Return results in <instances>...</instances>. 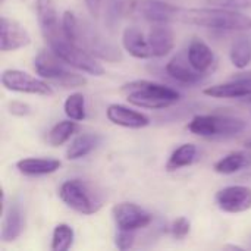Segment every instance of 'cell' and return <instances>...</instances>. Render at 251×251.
<instances>
[{
  "instance_id": "8fae6325",
  "label": "cell",
  "mask_w": 251,
  "mask_h": 251,
  "mask_svg": "<svg viewBox=\"0 0 251 251\" xmlns=\"http://www.w3.org/2000/svg\"><path fill=\"white\" fill-rule=\"evenodd\" d=\"M218 207L225 213H243L251 209V188L244 185H231L218 191Z\"/></svg>"
},
{
  "instance_id": "836d02e7",
  "label": "cell",
  "mask_w": 251,
  "mask_h": 251,
  "mask_svg": "<svg viewBox=\"0 0 251 251\" xmlns=\"http://www.w3.org/2000/svg\"><path fill=\"white\" fill-rule=\"evenodd\" d=\"M246 147H247V149H251V140L246 141Z\"/></svg>"
},
{
  "instance_id": "1f68e13d",
  "label": "cell",
  "mask_w": 251,
  "mask_h": 251,
  "mask_svg": "<svg viewBox=\"0 0 251 251\" xmlns=\"http://www.w3.org/2000/svg\"><path fill=\"white\" fill-rule=\"evenodd\" d=\"M9 112L15 116H26L31 113V107L22 101H12L9 103Z\"/></svg>"
},
{
  "instance_id": "8992f818",
  "label": "cell",
  "mask_w": 251,
  "mask_h": 251,
  "mask_svg": "<svg viewBox=\"0 0 251 251\" xmlns=\"http://www.w3.org/2000/svg\"><path fill=\"white\" fill-rule=\"evenodd\" d=\"M74 43H76L84 50H87L90 54H93L94 57H99L101 60H107V62L122 60V51L119 50L118 46H115L107 38H104L90 24L79 21V19H78Z\"/></svg>"
},
{
  "instance_id": "3957f363",
  "label": "cell",
  "mask_w": 251,
  "mask_h": 251,
  "mask_svg": "<svg viewBox=\"0 0 251 251\" xmlns=\"http://www.w3.org/2000/svg\"><path fill=\"white\" fill-rule=\"evenodd\" d=\"M34 69L41 78L59 84L63 88H76L87 84V78L68 71L65 68V62L57 57L53 50L40 51L34 59Z\"/></svg>"
},
{
  "instance_id": "7402d4cb",
  "label": "cell",
  "mask_w": 251,
  "mask_h": 251,
  "mask_svg": "<svg viewBox=\"0 0 251 251\" xmlns=\"http://www.w3.org/2000/svg\"><path fill=\"white\" fill-rule=\"evenodd\" d=\"M251 168V153L250 151H232L222 159H219L213 169L222 175H232L243 169Z\"/></svg>"
},
{
  "instance_id": "ac0fdd59",
  "label": "cell",
  "mask_w": 251,
  "mask_h": 251,
  "mask_svg": "<svg viewBox=\"0 0 251 251\" xmlns=\"http://www.w3.org/2000/svg\"><path fill=\"white\" fill-rule=\"evenodd\" d=\"M24 231V213L18 200H13L7 209H3L1 240L4 243L15 241Z\"/></svg>"
},
{
  "instance_id": "f546056e",
  "label": "cell",
  "mask_w": 251,
  "mask_h": 251,
  "mask_svg": "<svg viewBox=\"0 0 251 251\" xmlns=\"http://www.w3.org/2000/svg\"><path fill=\"white\" fill-rule=\"evenodd\" d=\"M135 243V232L134 231H122L119 229V234L115 238V244L119 250H128Z\"/></svg>"
},
{
  "instance_id": "d4e9b609",
  "label": "cell",
  "mask_w": 251,
  "mask_h": 251,
  "mask_svg": "<svg viewBox=\"0 0 251 251\" xmlns=\"http://www.w3.org/2000/svg\"><path fill=\"white\" fill-rule=\"evenodd\" d=\"M229 59L238 69H244L251 62V40L247 37L237 38L229 50Z\"/></svg>"
},
{
  "instance_id": "cb8c5ba5",
  "label": "cell",
  "mask_w": 251,
  "mask_h": 251,
  "mask_svg": "<svg viewBox=\"0 0 251 251\" xmlns=\"http://www.w3.org/2000/svg\"><path fill=\"white\" fill-rule=\"evenodd\" d=\"M196 156H197V147L194 144H182L171 154L166 163V171L174 172L181 168L190 166L196 160Z\"/></svg>"
},
{
  "instance_id": "6da1fadb",
  "label": "cell",
  "mask_w": 251,
  "mask_h": 251,
  "mask_svg": "<svg viewBox=\"0 0 251 251\" xmlns=\"http://www.w3.org/2000/svg\"><path fill=\"white\" fill-rule=\"evenodd\" d=\"M176 22L199 25L221 31H246L251 29V16H247L237 9L229 7H179Z\"/></svg>"
},
{
  "instance_id": "9a60e30c",
  "label": "cell",
  "mask_w": 251,
  "mask_h": 251,
  "mask_svg": "<svg viewBox=\"0 0 251 251\" xmlns=\"http://www.w3.org/2000/svg\"><path fill=\"white\" fill-rule=\"evenodd\" d=\"M107 119L119 126L131 128V129H141L146 128L150 124L149 116H146L141 112L132 110L122 104H110L106 110Z\"/></svg>"
},
{
  "instance_id": "e0dca14e",
  "label": "cell",
  "mask_w": 251,
  "mask_h": 251,
  "mask_svg": "<svg viewBox=\"0 0 251 251\" xmlns=\"http://www.w3.org/2000/svg\"><path fill=\"white\" fill-rule=\"evenodd\" d=\"M190 63L201 74H209L216 66V56L213 50L200 38H194L187 50Z\"/></svg>"
},
{
  "instance_id": "9c48e42d",
  "label": "cell",
  "mask_w": 251,
  "mask_h": 251,
  "mask_svg": "<svg viewBox=\"0 0 251 251\" xmlns=\"http://www.w3.org/2000/svg\"><path fill=\"white\" fill-rule=\"evenodd\" d=\"M1 84L6 90L15 93H25V94H35V96H51V87L24 71L19 69H6L1 74Z\"/></svg>"
},
{
  "instance_id": "d6986e66",
  "label": "cell",
  "mask_w": 251,
  "mask_h": 251,
  "mask_svg": "<svg viewBox=\"0 0 251 251\" xmlns=\"http://www.w3.org/2000/svg\"><path fill=\"white\" fill-rule=\"evenodd\" d=\"M147 38H149L153 57H163L169 51H172V49L175 47L174 31L165 24H156L150 29Z\"/></svg>"
},
{
  "instance_id": "603a6c76",
  "label": "cell",
  "mask_w": 251,
  "mask_h": 251,
  "mask_svg": "<svg viewBox=\"0 0 251 251\" xmlns=\"http://www.w3.org/2000/svg\"><path fill=\"white\" fill-rule=\"evenodd\" d=\"M99 141H100V138L93 134H82V135L76 137L66 150V159L78 160V159L90 154L97 147Z\"/></svg>"
},
{
  "instance_id": "ffe728a7",
  "label": "cell",
  "mask_w": 251,
  "mask_h": 251,
  "mask_svg": "<svg viewBox=\"0 0 251 251\" xmlns=\"http://www.w3.org/2000/svg\"><path fill=\"white\" fill-rule=\"evenodd\" d=\"M122 44H124V49L131 56H134L137 59L153 57L151 49L149 44V38L143 34V31H140L135 26L125 28V31L122 34Z\"/></svg>"
},
{
  "instance_id": "ba28073f",
  "label": "cell",
  "mask_w": 251,
  "mask_h": 251,
  "mask_svg": "<svg viewBox=\"0 0 251 251\" xmlns=\"http://www.w3.org/2000/svg\"><path fill=\"white\" fill-rule=\"evenodd\" d=\"M178 9L179 6L162 0H128L122 3V12L125 15L138 16L154 24L176 22Z\"/></svg>"
},
{
  "instance_id": "5bb4252c",
  "label": "cell",
  "mask_w": 251,
  "mask_h": 251,
  "mask_svg": "<svg viewBox=\"0 0 251 251\" xmlns=\"http://www.w3.org/2000/svg\"><path fill=\"white\" fill-rule=\"evenodd\" d=\"M0 31H1V37H0L1 51H15L18 49L26 47L31 43V37L28 31L18 21L1 16Z\"/></svg>"
},
{
  "instance_id": "7a4b0ae2",
  "label": "cell",
  "mask_w": 251,
  "mask_h": 251,
  "mask_svg": "<svg viewBox=\"0 0 251 251\" xmlns=\"http://www.w3.org/2000/svg\"><path fill=\"white\" fill-rule=\"evenodd\" d=\"M121 93L126 100L144 109H165L179 101L181 96L176 90L147 79H138L122 85Z\"/></svg>"
},
{
  "instance_id": "4dcf8cb0",
  "label": "cell",
  "mask_w": 251,
  "mask_h": 251,
  "mask_svg": "<svg viewBox=\"0 0 251 251\" xmlns=\"http://www.w3.org/2000/svg\"><path fill=\"white\" fill-rule=\"evenodd\" d=\"M209 4L229 7V9H251V0H207Z\"/></svg>"
},
{
  "instance_id": "7c38bea8",
  "label": "cell",
  "mask_w": 251,
  "mask_h": 251,
  "mask_svg": "<svg viewBox=\"0 0 251 251\" xmlns=\"http://www.w3.org/2000/svg\"><path fill=\"white\" fill-rule=\"evenodd\" d=\"M206 96L215 99H244L251 97V72L238 74L231 81L204 88Z\"/></svg>"
},
{
  "instance_id": "484cf974",
  "label": "cell",
  "mask_w": 251,
  "mask_h": 251,
  "mask_svg": "<svg viewBox=\"0 0 251 251\" xmlns=\"http://www.w3.org/2000/svg\"><path fill=\"white\" fill-rule=\"evenodd\" d=\"M76 131V121L69 119V121H60L59 124H56L47 134L46 141L51 146V147H59L62 144H65Z\"/></svg>"
},
{
  "instance_id": "277c9868",
  "label": "cell",
  "mask_w": 251,
  "mask_h": 251,
  "mask_svg": "<svg viewBox=\"0 0 251 251\" xmlns=\"http://www.w3.org/2000/svg\"><path fill=\"white\" fill-rule=\"evenodd\" d=\"M49 47L57 57H60L66 65L72 68H76L94 76H101L104 74V68L101 66V63H99L97 59L87 50H84L81 46L68 40L65 34L51 40L49 43Z\"/></svg>"
},
{
  "instance_id": "f1b7e54d",
  "label": "cell",
  "mask_w": 251,
  "mask_h": 251,
  "mask_svg": "<svg viewBox=\"0 0 251 251\" xmlns=\"http://www.w3.org/2000/svg\"><path fill=\"white\" fill-rule=\"evenodd\" d=\"M191 229V224L187 218H178L172 222L171 225V234L176 238V240H182L190 234Z\"/></svg>"
},
{
  "instance_id": "44dd1931",
  "label": "cell",
  "mask_w": 251,
  "mask_h": 251,
  "mask_svg": "<svg viewBox=\"0 0 251 251\" xmlns=\"http://www.w3.org/2000/svg\"><path fill=\"white\" fill-rule=\"evenodd\" d=\"M62 166L57 159H44V157H26L16 162V168L21 174L26 176H41L56 172Z\"/></svg>"
},
{
  "instance_id": "30bf717a",
  "label": "cell",
  "mask_w": 251,
  "mask_h": 251,
  "mask_svg": "<svg viewBox=\"0 0 251 251\" xmlns=\"http://www.w3.org/2000/svg\"><path fill=\"white\" fill-rule=\"evenodd\" d=\"M116 226L122 231H138L151 224V215L134 203H119L112 209Z\"/></svg>"
},
{
  "instance_id": "4fadbf2b",
  "label": "cell",
  "mask_w": 251,
  "mask_h": 251,
  "mask_svg": "<svg viewBox=\"0 0 251 251\" xmlns=\"http://www.w3.org/2000/svg\"><path fill=\"white\" fill-rule=\"evenodd\" d=\"M37 15L41 34L47 43L63 35L62 19L59 21V13L56 10L53 0H37Z\"/></svg>"
},
{
  "instance_id": "2e32d148",
  "label": "cell",
  "mask_w": 251,
  "mask_h": 251,
  "mask_svg": "<svg viewBox=\"0 0 251 251\" xmlns=\"http://www.w3.org/2000/svg\"><path fill=\"white\" fill-rule=\"evenodd\" d=\"M166 72L171 78L181 84H197L206 76L190 63L188 56L185 54H176L172 57L166 65Z\"/></svg>"
},
{
  "instance_id": "5b68a950",
  "label": "cell",
  "mask_w": 251,
  "mask_h": 251,
  "mask_svg": "<svg viewBox=\"0 0 251 251\" xmlns=\"http://www.w3.org/2000/svg\"><path fill=\"white\" fill-rule=\"evenodd\" d=\"M246 122L232 116L221 115H199L191 119L188 129L204 138H226L234 137L246 129Z\"/></svg>"
},
{
  "instance_id": "4316f807",
  "label": "cell",
  "mask_w": 251,
  "mask_h": 251,
  "mask_svg": "<svg viewBox=\"0 0 251 251\" xmlns=\"http://www.w3.org/2000/svg\"><path fill=\"white\" fill-rule=\"evenodd\" d=\"M75 232L72 226L66 224H59L51 235V250L53 251H66L69 250L74 244Z\"/></svg>"
},
{
  "instance_id": "83f0119b",
  "label": "cell",
  "mask_w": 251,
  "mask_h": 251,
  "mask_svg": "<svg viewBox=\"0 0 251 251\" xmlns=\"http://www.w3.org/2000/svg\"><path fill=\"white\" fill-rule=\"evenodd\" d=\"M65 113L69 119H74L76 122L85 119V99L81 93H74L66 99Z\"/></svg>"
},
{
  "instance_id": "52a82bcc",
  "label": "cell",
  "mask_w": 251,
  "mask_h": 251,
  "mask_svg": "<svg viewBox=\"0 0 251 251\" xmlns=\"http://www.w3.org/2000/svg\"><path fill=\"white\" fill-rule=\"evenodd\" d=\"M59 197L68 207L81 215H94L103 206L99 196L81 179L65 181L60 185Z\"/></svg>"
},
{
  "instance_id": "d6a6232c",
  "label": "cell",
  "mask_w": 251,
  "mask_h": 251,
  "mask_svg": "<svg viewBox=\"0 0 251 251\" xmlns=\"http://www.w3.org/2000/svg\"><path fill=\"white\" fill-rule=\"evenodd\" d=\"M85 6L93 18H99L101 9V0H85Z\"/></svg>"
}]
</instances>
